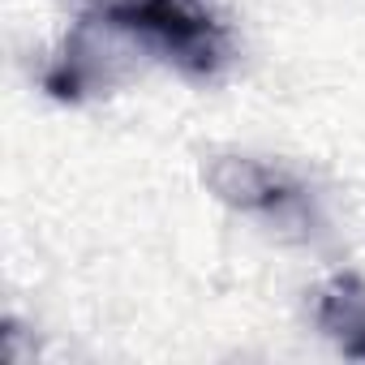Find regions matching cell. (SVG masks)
I'll list each match as a JSON object with an SVG mask.
<instances>
[{
  "mask_svg": "<svg viewBox=\"0 0 365 365\" xmlns=\"http://www.w3.org/2000/svg\"><path fill=\"white\" fill-rule=\"evenodd\" d=\"M314 322L344 356L365 361V279L352 271L331 275L314 292Z\"/></svg>",
  "mask_w": 365,
  "mask_h": 365,
  "instance_id": "3957f363",
  "label": "cell"
},
{
  "mask_svg": "<svg viewBox=\"0 0 365 365\" xmlns=\"http://www.w3.org/2000/svg\"><path fill=\"white\" fill-rule=\"evenodd\" d=\"M99 22L103 31L142 39L194 82H211L228 65V31L207 0H112L99 9Z\"/></svg>",
  "mask_w": 365,
  "mask_h": 365,
  "instance_id": "6da1fadb",
  "label": "cell"
},
{
  "mask_svg": "<svg viewBox=\"0 0 365 365\" xmlns=\"http://www.w3.org/2000/svg\"><path fill=\"white\" fill-rule=\"evenodd\" d=\"M202 180L215 190L220 202H228L241 215L267 220L301 237L314 232V198L305 190V180L279 163L250 159V155H215L202 168Z\"/></svg>",
  "mask_w": 365,
  "mask_h": 365,
  "instance_id": "7a4b0ae2",
  "label": "cell"
}]
</instances>
